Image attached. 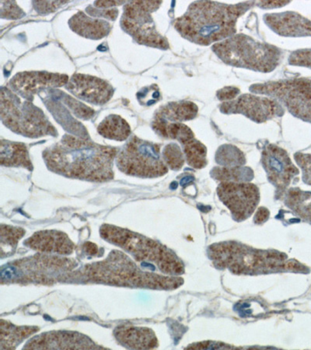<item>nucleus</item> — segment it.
Returning a JSON list of instances; mask_svg holds the SVG:
<instances>
[{"label": "nucleus", "instance_id": "nucleus-1", "mask_svg": "<svg viewBox=\"0 0 311 350\" xmlns=\"http://www.w3.org/2000/svg\"><path fill=\"white\" fill-rule=\"evenodd\" d=\"M118 149L66 134L43 152L51 172L70 178L105 183L114 178L113 166Z\"/></svg>", "mask_w": 311, "mask_h": 350}, {"label": "nucleus", "instance_id": "nucleus-2", "mask_svg": "<svg viewBox=\"0 0 311 350\" xmlns=\"http://www.w3.org/2000/svg\"><path fill=\"white\" fill-rule=\"evenodd\" d=\"M70 283L98 284L121 287L172 291L184 283L182 278L145 272L121 251H112L103 261L84 265L62 278Z\"/></svg>", "mask_w": 311, "mask_h": 350}, {"label": "nucleus", "instance_id": "nucleus-3", "mask_svg": "<svg viewBox=\"0 0 311 350\" xmlns=\"http://www.w3.org/2000/svg\"><path fill=\"white\" fill-rule=\"evenodd\" d=\"M256 2L228 4L195 1L174 21L180 36L192 43L208 46L236 35V23Z\"/></svg>", "mask_w": 311, "mask_h": 350}, {"label": "nucleus", "instance_id": "nucleus-4", "mask_svg": "<svg viewBox=\"0 0 311 350\" xmlns=\"http://www.w3.org/2000/svg\"><path fill=\"white\" fill-rule=\"evenodd\" d=\"M209 258L218 269H228L237 275L279 272L306 273L308 268L284 253L256 250L239 242L216 243L208 247Z\"/></svg>", "mask_w": 311, "mask_h": 350}, {"label": "nucleus", "instance_id": "nucleus-5", "mask_svg": "<svg viewBox=\"0 0 311 350\" xmlns=\"http://www.w3.org/2000/svg\"><path fill=\"white\" fill-rule=\"evenodd\" d=\"M100 234L105 241L120 247L135 260L154 265L163 274L179 276L185 273L182 262L159 242L110 224L101 226Z\"/></svg>", "mask_w": 311, "mask_h": 350}, {"label": "nucleus", "instance_id": "nucleus-6", "mask_svg": "<svg viewBox=\"0 0 311 350\" xmlns=\"http://www.w3.org/2000/svg\"><path fill=\"white\" fill-rule=\"evenodd\" d=\"M212 50L225 64L264 73L275 70L282 59L280 49L244 33L214 44Z\"/></svg>", "mask_w": 311, "mask_h": 350}, {"label": "nucleus", "instance_id": "nucleus-7", "mask_svg": "<svg viewBox=\"0 0 311 350\" xmlns=\"http://www.w3.org/2000/svg\"><path fill=\"white\" fill-rule=\"evenodd\" d=\"M77 267L75 259L41 253L14 261L3 268L2 284H52L62 281Z\"/></svg>", "mask_w": 311, "mask_h": 350}, {"label": "nucleus", "instance_id": "nucleus-8", "mask_svg": "<svg viewBox=\"0 0 311 350\" xmlns=\"http://www.w3.org/2000/svg\"><path fill=\"white\" fill-rule=\"evenodd\" d=\"M1 120L11 131L28 138L57 135L42 109L31 101L22 100L10 88L1 89Z\"/></svg>", "mask_w": 311, "mask_h": 350}, {"label": "nucleus", "instance_id": "nucleus-9", "mask_svg": "<svg viewBox=\"0 0 311 350\" xmlns=\"http://www.w3.org/2000/svg\"><path fill=\"white\" fill-rule=\"evenodd\" d=\"M116 163L122 173L135 177L154 178L168 172L161 153V145L135 135L118 152Z\"/></svg>", "mask_w": 311, "mask_h": 350}, {"label": "nucleus", "instance_id": "nucleus-10", "mask_svg": "<svg viewBox=\"0 0 311 350\" xmlns=\"http://www.w3.org/2000/svg\"><path fill=\"white\" fill-rule=\"evenodd\" d=\"M249 90L252 93L276 100L294 117L311 123V80L310 79L293 78L256 83L253 84Z\"/></svg>", "mask_w": 311, "mask_h": 350}, {"label": "nucleus", "instance_id": "nucleus-11", "mask_svg": "<svg viewBox=\"0 0 311 350\" xmlns=\"http://www.w3.org/2000/svg\"><path fill=\"white\" fill-rule=\"evenodd\" d=\"M161 1H131L124 4L121 19L122 29L135 42L146 46L167 50L166 38L157 30L152 13L160 8Z\"/></svg>", "mask_w": 311, "mask_h": 350}, {"label": "nucleus", "instance_id": "nucleus-12", "mask_svg": "<svg viewBox=\"0 0 311 350\" xmlns=\"http://www.w3.org/2000/svg\"><path fill=\"white\" fill-rule=\"evenodd\" d=\"M219 110L226 115L240 114L257 123H263L284 115V107L276 100L264 96L245 94L224 103Z\"/></svg>", "mask_w": 311, "mask_h": 350}, {"label": "nucleus", "instance_id": "nucleus-13", "mask_svg": "<svg viewBox=\"0 0 311 350\" xmlns=\"http://www.w3.org/2000/svg\"><path fill=\"white\" fill-rule=\"evenodd\" d=\"M219 200L236 221H243L256 211L260 201L259 189L250 183H221L217 188Z\"/></svg>", "mask_w": 311, "mask_h": 350}, {"label": "nucleus", "instance_id": "nucleus-14", "mask_svg": "<svg viewBox=\"0 0 311 350\" xmlns=\"http://www.w3.org/2000/svg\"><path fill=\"white\" fill-rule=\"evenodd\" d=\"M262 163L269 182L282 193L299 173L287 152L275 144L265 146Z\"/></svg>", "mask_w": 311, "mask_h": 350}, {"label": "nucleus", "instance_id": "nucleus-15", "mask_svg": "<svg viewBox=\"0 0 311 350\" xmlns=\"http://www.w3.org/2000/svg\"><path fill=\"white\" fill-rule=\"evenodd\" d=\"M69 81V77L60 73L46 71L21 72L11 79L9 87L22 98L32 101L35 95L42 90L66 87Z\"/></svg>", "mask_w": 311, "mask_h": 350}, {"label": "nucleus", "instance_id": "nucleus-16", "mask_svg": "<svg viewBox=\"0 0 311 350\" xmlns=\"http://www.w3.org/2000/svg\"><path fill=\"white\" fill-rule=\"evenodd\" d=\"M24 349H107L92 338L72 331H52L36 336L28 341Z\"/></svg>", "mask_w": 311, "mask_h": 350}, {"label": "nucleus", "instance_id": "nucleus-17", "mask_svg": "<svg viewBox=\"0 0 311 350\" xmlns=\"http://www.w3.org/2000/svg\"><path fill=\"white\" fill-rule=\"evenodd\" d=\"M67 90L77 98L94 105H104L114 94L110 83L94 76L72 75L66 85Z\"/></svg>", "mask_w": 311, "mask_h": 350}, {"label": "nucleus", "instance_id": "nucleus-18", "mask_svg": "<svg viewBox=\"0 0 311 350\" xmlns=\"http://www.w3.org/2000/svg\"><path fill=\"white\" fill-rule=\"evenodd\" d=\"M263 21L271 31L282 37H311V21L293 11L267 14Z\"/></svg>", "mask_w": 311, "mask_h": 350}, {"label": "nucleus", "instance_id": "nucleus-19", "mask_svg": "<svg viewBox=\"0 0 311 350\" xmlns=\"http://www.w3.org/2000/svg\"><path fill=\"white\" fill-rule=\"evenodd\" d=\"M24 245L40 253L70 256L75 251V244L64 232L59 230H42L27 239Z\"/></svg>", "mask_w": 311, "mask_h": 350}, {"label": "nucleus", "instance_id": "nucleus-20", "mask_svg": "<svg viewBox=\"0 0 311 350\" xmlns=\"http://www.w3.org/2000/svg\"><path fill=\"white\" fill-rule=\"evenodd\" d=\"M118 343L129 349H154L158 340L154 331L146 327L121 325L114 330Z\"/></svg>", "mask_w": 311, "mask_h": 350}, {"label": "nucleus", "instance_id": "nucleus-21", "mask_svg": "<svg viewBox=\"0 0 311 350\" xmlns=\"http://www.w3.org/2000/svg\"><path fill=\"white\" fill-rule=\"evenodd\" d=\"M68 24L70 29L77 35L92 40H100L105 38L111 30L109 21L93 18L81 11L73 15Z\"/></svg>", "mask_w": 311, "mask_h": 350}, {"label": "nucleus", "instance_id": "nucleus-22", "mask_svg": "<svg viewBox=\"0 0 311 350\" xmlns=\"http://www.w3.org/2000/svg\"><path fill=\"white\" fill-rule=\"evenodd\" d=\"M0 146V162L2 166L24 167L32 170V162L25 144L2 139Z\"/></svg>", "mask_w": 311, "mask_h": 350}, {"label": "nucleus", "instance_id": "nucleus-23", "mask_svg": "<svg viewBox=\"0 0 311 350\" xmlns=\"http://www.w3.org/2000/svg\"><path fill=\"white\" fill-rule=\"evenodd\" d=\"M197 105L189 100L173 101L161 107L155 117L168 122H182L194 120L198 115Z\"/></svg>", "mask_w": 311, "mask_h": 350}, {"label": "nucleus", "instance_id": "nucleus-24", "mask_svg": "<svg viewBox=\"0 0 311 350\" xmlns=\"http://www.w3.org/2000/svg\"><path fill=\"white\" fill-rule=\"evenodd\" d=\"M37 326H18L1 319L0 323V349H15L26 338L36 334Z\"/></svg>", "mask_w": 311, "mask_h": 350}, {"label": "nucleus", "instance_id": "nucleus-25", "mask_svg": "<svg viewBox=\"0 0 311 350\" xmlns=\"http://www.w3.org/2000/svg\"><path fill=\"white\" fill-rule=\"evenodd\" d=\"M98 132L103 137L116 141H124L131 135V127L122 117L111 115L99 124Z\"/></svg>", "mask_w": 311, "mask_h": 350}, {"label": "nucleus", "instance_id": "nucleus-26", "mask_svg": "<svg viewBox=\"0 0 311 350\" xmlns=\"http://www.w3.org/2000/svg\"><path fill=\"white\" fill-rule=\"evenodd\" d=\"M286 204L297 214L311 224V193L299 189H291L287 191Z\"/></svg>", "mask_w": 311, "mask_h": 350}, {"label": "nucleus", "instance_id": "nucleus-27", "mask_svg": "<svg viewBox=\"0 0 311 350\" xmlns=\"http://www.w3.org/2000/svg\"><path fill=\"white\" fill-rule=\"evenodd\" d=\"M215 180L221 183H249L254 178V173L251 168L245 167H214L211 172Z\"/></svg>", "mask_w": 311, "mask_h": 350}, {"label": "nucleus", "instance_id": "nucleus-28", "mask_svg": "<svg viewBox=\"0 0 311 350\" xmlns=\"http://www.w3.org/2000/svg\"><path fill=\"white\" fill-rule=\"evenodd\" d=\"M188 165L195 169L204 168L208 163L207 148L195 138L182 145Z\"/></svg>", "mask_w": 311, "mask_h": 350}, {"label": "nucleus", "instance_id": "nucleus-29", "mask_svg": "<svg viewBox=\"0 0 311 350\" xmlns=\"http://www.w3.org/2000/svg\"><path fill=\"white\" fill-rule=\"evenodd\" d=\"M25 230L10 225H1V256L9 257L16 251L18 241L25 235Z\"/></svg>", "mask_w": 311, "mask_h": 350}, {"label": "nucleus", "instance_id": "nucleus-30", "mask_svg": "<svg viewBox=\"0 0 311 350\" xmlns=\"http://www.w3.org/2000/svg\"><path fill=\"white\" fill-rule=\"evenodd\" d=\"M216 161L219 165L226 167H241L245 165L246 159L244 153L236 146L225 144L218 149Z\"/></svg>", "mask_w": 311, "mask_h": 350}, {"label": "nucleus", "instance_id": "nucleus-31", "mask_svg": "<svg viewBox=\"0 0 311 350\" xmlns=\"http://www.w3.org/2000/svg\"><path fill=\"white\" fill-rule=\"evenodd\" d=\"M162 157L167 166L172 170L179 171L185 165V154L176 144L167 145L162 152Z\"/></svg>", "mask_w": 311, "mask_h": 350}, {"label": "nucleus", "instance_id": "nucleus-32", "mask_svg": "<svg viewBox=\"0 0 311 350\" xmlns=\"http://www.w3.org/2000/svg\"><path fill=\"white\" fill-rule=\"evenodd\" d=\"M64 103L69 106V108L75 113V114L83 120H89L94 115V111L89 108L75 99H73L69 96L65 95Z\"/></svg>", "mask_w": 311, "mask_h": 350}, {"label": "nucleus", "instance_id": "nucleus-33", "mask_svg": "<svg viewBox=\"0 0 311 350\" xmlns=\"http://www.w3.org/2000/svg\"><path fill=\"white\" fill-rule=\"evenodd\" d=\"M291 66H302L311 70V49L294 51L288 59Z\"/></svg>", "mask_w": 311, "mask_h": 350}, {"label": "nucleus", "instance_id": "nucleus-34", "mask_svg": "<svg viewBox=\"0 0 311 350\" xmlns=\"http://www.w3.org/2000/svg\"><path fill=\"white\" fill-rule=\"evenodd\" d=\"M25 16V13L15 1H1V18L18 20Z\"/></svg>", "mask_w": 311, "mask_h": 350}, {"label": "nucleus", "instance_id": "nucleus-35", "mask_svg": "<svg viewBox=\"0 0 311 350\" xmlns=\"http://www.w3.org/2000/svg\"><path fill=\"white\" fill-rule=\"evenodd\" d=\"M294 159L301 169L303 183L311 185V154L296 153Z\"/></svg>", "mask_w": 311, "mask_h": 350}, {"label": "nucleus", "instance_id": "nucleus-36", "mask_svg": "<svg viewBox=\"0 0 311 350\" xmlns=\"http://www.w3.org/2000/svg\"><path fill=\"white\" fill-rule=\"evenodd\" d=\"M67 3V1H33L32 4L37 13L45 15L55 12Z\"/></svg>", "mask_w": 311, "mask_h": 350}, {"label": "nucleus", "instance_id": "nucleus-37", "mask_svg": "<svg viewBox=\"0 0 311 350\" xmlns=\"http://www.w3.org/2000/svg\"><path fill=\"white\" fill-rule=\"evenodd\" d=\"M87 12L90 16H95V18H104L109 21H116L118 18L120 11L117 8L111 9H99L89 5L87 8Z\"/></svg>", "mask_w": 311, "mask_h": 350}, {"label": "nucleus", "instance_id": "nucleus-38", "mask_svg": "<svg viewBox=\"0 0 311 350\" xmlns=\"http://www.w3.org/2000/svg\"><path fill=\"white\" fill-rule=\"evenodd\" d=\"M240 94V89L234 87H226L218 90L217 97L224 103L236 99Z\"/></svg>", "mask_w": 311, "mask_h": 350}, {"label": "nucleus", "instance_id": "nucleus-39", "mask_svg": "<svg viewBox=\"0 0 311 350\" xmlns=\"http://www.w3.org/2000/svg\"><path fill=\"white\" fill-rule=\"evenodd\" d=\"M290 3V1H259L256 2V5H258L259 8L269 10L284 8Z\"/></svg>", "mask_w": 311, "mask_h": 350}, {"label": "nucleus", "instance_id": "nucleus-40", "mask_svg": "<svg viewBox=\"0 0 311 350\" xmlns=\"http://www.w3.org/2000/svg\"><path fill=\"white\" fill-rule=\"evenodd\" d=\"M270 217V212L268 208L260 207L254 216V223L256 224H262L267 222Z\"/></svg>", "mask_w": 311, "mask_h": 350}, {"label": "nucleus", "instance_id": "nucleus-41", "mask_svg": "<svg viewBox=\"0 0 311 350\" xmlns=\"http://www.w3.org/2000/svg\"><path fill=\"white\" fill-rule=\"evenodd\" d=\"M124 1H97L94 3L93 5L96 8L99 9H111L116 8L117 5L126 4Z\"/></svg>", "mask_w": 311, "mask_h": 350}, {"label": "nucleus", "instance_id": "nucleus-42", "mask_svg": "<svg viewBox=\"0 0 311 350\" xmlns=\"http://www.w3.org/2000/svg\"><path fill=\"white\" fill-rule=\"evenodd\" d=\"M83 250L88 256H96L98 253V247L92 242H86L83 245Z\"/></svg>", "mask_w": 311, "mask_h": 350}, {"label": "nucleus", "instance_id": "nucleus-43", "mask_svg": "<svg viewBox=\"0 0 311 350\" xmlns=\"http://www.w3.org/2000/svg\"><path fill=\"white\" fill-rule=\"evenodd\" d=\"M194 177L192 176L186 177L182 180V183H180V185L184 186L186 184L190 183L191 182H192V180H194Z\"/></svg>", "mask_w": 311, "mask_h": 350}]
</instances>
